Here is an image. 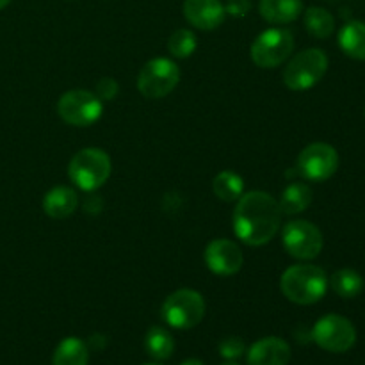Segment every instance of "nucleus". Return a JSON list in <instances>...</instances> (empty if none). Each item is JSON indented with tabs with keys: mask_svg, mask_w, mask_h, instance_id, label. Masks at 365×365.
I'll use <instances>...</instances> for the list:
<instances>
[{
	"mask_svg": "<svg viewBox=\"0 0 365 365\" xmlns=\"http://www.w3.org/2000/svg\"><path fill=\"white\" fill-rule=\"evenodd\" d=\"M232 223L239 241L248 246H264L280 230V205L269 192H246L237 200Z\"/></svg>",
	"mask_w": 365,
	"mask_h": 365,
	"instance_id": "nucleus-1",
	"label": "nucleus"
},
{
	"mask_svg": "<svg viewBox=\"0 0 365 365\" xmlns=\"http://www.w3.org/2000/svg\"><path fill=\"white\" fill-rule=\"evenodd\" d=\"M327 273L312 264H296L285 269L280 278V289L289 302L296 305H314L321 302L328 291Z\"/></svg>",
	"mask_w": 365,
	"mask_h": 365,
	"instance_id": "nucleus-2",
	"label": "nucleus"
},
{
	"mask_svg": "<svg viewBox=\"0 0 365 365\" xmlns=\"http://www.w3.org/2000/svg\"><path fill=\"white\" fill-rule=\"evenodd\" d=\"M113 173L110 157L102 148H84L75 153L68 166V177L82 191H96Z\"/></svg>",
	"mask_w": 365,
	"mask_h": 365,
	"instance_id": "nucleus-3",
	"label": "nucleus"
},
{
	"mask_svg": "<svg viewBox=\"0 0 365 365\" xmlns=\"http://www.w3.org/2000/svg\"><path fill=\"white\" fill-rule=\"evenodd\" d=\"M328 71V56L321 48L296 53L284 70V84L292 91H307L321 82Z\"/></svg>",
	"mask_w": 365,
	"mask_h": 365,
	"instance_id": "nucleus-4",
	"label": "nucleus"
},
{
	"mask_svg": "<svg viewBox=\"0 0 365 365\" xmlns=\"http://www.w3.org/2000/svg\"><path fill=\"white\" fill-rule=\"evenodd\" d=\"M163 319L177 330H191L205 316V299L198 291L178 289L163 303Z\"/></svg>",
	"mask_w": 365,
	"mask_h": 365,
	"instance_id": "nucleus-5",
	"label": "nucleus"
},
{
	"mask_svg": "<svg viewBox=\"0 0 365 365\" xmlns=\"http://www.w3.org/2000/svg\"><path fill=\"white\" fill-rule=\"evenodd\" d=\"M180 82V68L168 57H155L141 68L138 89L145 98L159 100L170 95Z\"/></svg>",
	"mask_w": 365,
	"mask_h": 365,
	"instance_id": "nucleus-6",
	"label": "nucleus"
},
{
	"mask_svg": "<svg viewBox=\"0 0 365 365\" xmlns=\"http://www.w3.org/2000/svg\"><path fill=\"white\" fill-rule=\"evenodd\" d=\"M292 50H294L292 32L287 29L274 27L257 36L250 48V56L257 66L271 70V68H277L285 63L291 57Z\"/></svg>",
	"mask_w": 365,
	"mask_h": 365,
	"instance_id": "nucleus-7",
	"label": "nucleus"
},
{
	"mask_svg": "<svg viewBox=\"0 0 365 365\" xmlns=\"http://www.w3.org/2000/svg\"><path fill=\"white\" fill-rule=\"evenodd\" d=\"M61 120L73 127H89L102 118L103 103L96 93L86 89H71L61 95L57 102Z\"/></svg>",
	"mask_w": 365,
	"mask_h": 365,
	"instance_id": "nucleus-8",
	"label": "nucleus"
},
{
	"mask_svg": "<svg viewBox=\"0 0 365 365\" xmlns=\"http://www.w3.org/2000/svg\"><path fill=\"white\" fill-rule=\"evenodd\" d=\"M312 339L321 349L330 353H346L355 346L356 330L353 323L337 314L321 317L312 328Z\"/></svg>",
	"mask_w": 365,
	"mask_h": 365,
	"instance_id": "nucleus-9",
	"label": "nucleus"
},
{
	"mask_svg": "<svg viewBox=\"0 0 365 365\" xmlns=\"http://www.w3.org/2000/svg\"><path fill=\"white\" fill-rule=\"evenodd\" d=\"M282 242L287 253L299 260H312L324 245L323 234L314 223L305 220L289 221L282 230Z\"/></svg>",
	"mask_w": 365,
	"mask_h": 365,
	"instance_id": "nucleus-10",
	"label": "nucleus"
},
{
	"mask_svg": "<svg viewBox=\"0 0 365 365\" xmlns=\"http://www.w3.org/2000/svg\"><path fill=\"white\" fill-rule=\"evenodd\" d=\"M339 168V153L328 143H312L305 146L298 157L296 171L305 180L324 182L335 175Z\"/></svg>",
	"mask_w": 365,
	"mask_h": 365,
	"instance_id": "nucleus-11",
	"label": "nucleus"
},
{
	"mask_svg": "<svg viewBox=\"0 0 365 365\" xmlns=\"http://www.w3.org/2000/svg\"><path fill=\"white\" fill-rule=\"evenodd\" d=\"M245 262L241 248L230 239H214L205 248V264L214 274L232 277L239 273Z\"/></svg>",
	"mask_w": 365,
	"mask_h": 365,
	"instance_id": "nucleus-12",
	"label": "nucleus"
},
{
	"mask_svg": "<svg viewBox=\"0 0 365 365\" xmlns=\"http://www.w3.org/2000/svg\"><path fill=\"white\" fill-rule=\"evenodd\" d=\"M184 16L200 31H214L225 21L227 11L220 0H185Z\"/></svg>",
	"mask_w": 365,
	"mask_h": 365,
	"instance_id": "nucleus-13",
	"label": "nucleus"
},
{
	"mask_svg": "<svg viewBox=\"0 0 365 365\" xmlns=\"http://www.w3.org/2000/svg\"><path fill=\"white\" fill-rule=\"evenodd\" d=\"M291 360V346L278 337L257 341L248 351V365H287Z\"/></svg>",
	"mask_w": 365,
	"mask_h": 365,
	"instance_id": "nucleus-14",
	"label": "nucleus"
},
{
	"mask_svg": "<svg viewBox=\"0 0 365 365\" xmlns=\"http://www.w3.org/2000/svg\"><path fill=\"white\" fill-rule=\"evenodd\" d=\"M78 195L68 185L50 189L43 198V210L52 220H66L77 210Z\"/></svg>",
	"mask_w": 365,
	"mask_h": 365,
	"instance_id": "nucleus-15",
	"label": "nucleus"
},
{
	"mask_svg": "<svg viewBox=\"0 0 365 365\" xmlns=\"http://www.w3.org/2000/svg\"><path fill=\"white\" fill-rule=\"evenodd\" d=\"M260 16L274 25H284L294 21L303 13L302 0H260Z\"/></svg>",
	"mask_w": 365,
	"mask_h": 365,
	"instance_id": "nucleus-16",
	"label": "nucleus"
},
{
	"mask_svg": "<svg viewBox=\"0 0 365 365\" xmlns=\"http://www.w3.org/2000/svg\"><path fill=\"white\" fill-rule=\"evenodd\" d=\"M339 46L351 59L365 61V21H348L339 32Z\"/></svg>",
	"mask_w": 365,
	"mask_h": 365,
	"instance_id": "nucleus-17",
	"label": "nucleus"
},
{
	"mask_svg": "<svg viewBox=\"0 0 365 365\" xmlns=\"http://www.w3.org/2000/svg\"><path fill=\"white\" fill-rule=\"evenodd\" d=\"M310 203H312L310 185H307L305 182H292L284 189L278 205H280L282 214L292 216V214H299L309 209Z\"/></svg>",
	"mask_w": 365,
	"mask_h": 365,
	"instance_id": "nucleus-18",
	"label": "nucleus"
},
{
	"mask_svg": "<svg viewBox=\"0 0 365 365\" xmlns=\"http://www.w3.org/2000/svg\"><path fill=\"white\" fill-rule=\"evenodd\" d=\"M89 351L86 342L77 337L61 341L52 356V365H88Z\"/></svg>",
	"mask_w": 365,
	"mask_h": 365,
	"instance_id": "nucleus-19",
	"label": "nucleus"
},
{
	"mask_svg": "<svg viewBox=\"0 0 365 365\" xmlns=\"http://www.w3.org/2000/svg\"><path fill=\"white\" fill-rule=\"evenodd\" d=\"M212 191L221 202H237L245 195V180L235 171L225 170L214 177Z\"/></svg>",
	"mask_w": 365,
	"mask_h": 365,
	"instance_id": "nucleus-20",
	"label": "nucleus"
},
{
	"mask_svg": "<svg viewBox=\"0 0 365 365\" xmlns=\"http://www.w3.org/2000/svg\"><path fill=\"white\" fill-rule=\"evenodd\" d=\"M330 285L335 294H339L341 298L351 299L356 298L364 291V278L359 271L351 269V267H344V269H339L331 274Z\"/></svg>",
	"mask_w": 365,
	"mask_h": 365,
	"instance_id": "nucleus-21",
	"label": "nucleus"
},
{
	"mask_svg": "<svg viewBox=\"0 0 365 365\" xmlns=\"http://www.w3.org/2000/svg\"><path fill=\"white\" fill-rule=\"evenodd\" d=\"M303 21H305L307 32L317 39L330 38L335 31V18L323 7H309L305 11Z\"/></svg>",
	"mask_w": 365,
	"mask_h": 365,
	"instance_id": "nucleus-22",
	"label": "nucleus"
},
{
	"mask_svg": "<svg viewBox=\"0 0 365 365\" xmlns=\"http://www.w3.org/2000/svg\"><path fill=\"white\" fill-rule=\"evenodd\" d=\"M145 348L152 359L166 360L173 355L175 341L166 328L153 327V328H150L148 334H146Z\"/></svg>",
	"mask_w": 365,
	"mask_h": 365,
	"instance_id": "nucleus-23",
	"label": "nucleus"
},
{
	"mask_svg": "<svg viewBox=\"0 0 365 365\" xmlns=\"http://www.w3.org/2000/svg\"><path fill=\"white\" fill-rule=\"evenodd\" d=\"M196 46H198L196 36L189 29H178L168 39V50L177 59H187V57H191L195 53Z\"/></svg>",
	"mask_w": 365,
	"mask_h": 365,
	"instance_id": "nucleus-24",
	"label": "nucleus"
},
{
	"mask_svg": "<svg viewBox=\"0 0 365 365\" xmlns=\"http://www.w3.org/2000/svg\"><path fill=\"white\" fill-rule=\"evenodd\" d=\"M245 342L237 337H227L220 342V355L225 360H235L245 353Z\"/></svg>",
	"mask_w": 365,
	"mask_h": 365,
	"instance_id": "nucleus-25",
	"label": "nucleus"
},
{
	"mask_svg": "<svg viewBox=\"0 0 365 365\" xmlns=\"http://www.w3.org/2000/svg\"><path fill=\"white\" fill-rule=\"evenodd\" d=\"M120 93V86L114 78L103 77L96 82V96L100 100H114Z\"/></svg>",
	"mask_w": 365,
	"mask_h": 365,
	"instance_id": "nucleus-26",
	"label": "nucleus"
},
{
	"mask_svg": "<svg viewBox=\"0 0 365 365\" xmlns=\"http://www.w3.org/2000/svg\"><path fill=\"white\" fill-rule=\"evenodd\" d=\"M250 9H252L250 0H228L227 6H225V11L230 13L232 16H246Z\"/></svg>",
	"mask_w": 365,
	"mask_h": 365,
	"instance_id": "nucleus-27",
	"label": "nucleus"
},
{
	"mask_svg": "<svg viewBox=\"0 0 365 365\" xmlns=\"http://www.w3.org/2000/svg\"><path fill=\"white\" fill-rule=\"evenodd\" d=\"M180 365H205V364H203L202 360H198V359H187L185 362H182Z\"/></svg>",
	"mask_w": 365,
	"mask_h": 365,
	"instance_id": "nucleus-28",
	"label": "nucleus"
},
{
	"mask_svg": "<svg viewBox=\"0 0 365 365\" xmlns=\"http://www.w3.org/2000/svg\"><path fill=\"white\" fill-rule=\"evenodd\" d=\"M11 0H0V9H4L6 6H9Z\"/></svg>",
	"mask_w": 365,
	"mask_h": 365,
	"instance_id": "nucleus-29",
	"label": "nucleus"
},
{
	"mask_svg": "<svg viewBox=\"0 0 365 365\" xmlns=\"http://www.w3.org/2000/svg\"><path fill=\"white\" fill-rule=\"evenodd\" d=\"M221 365H239V364H235L234 360H228V362H225V364H221Z\"/></svg>",
	"mask_w": 365,
	"mask_h": 365,
	"instance_id": "nucleus-30",
	"label": "nucleus"
},
{
	"mask_svg": "<svg viewBox=\"0 0 365 365\" xmlns=\"http://www.w3.org/2000/svg\"><path fill=\"white\" fill-rule=\"evenodd\" d=\"M143 365H160V364H143Z\"/></svg>",
	"mask_w": 365,
	"mask_h": 365,
	"instance_id": "nucleus-31",
	"label": "nucleus"
},
{
	"mask_svg": "<svg viewBox=\"0 0 365 365\" xmlns=\"http://www.w3.org/2000/svg\"><path fill=\"white\" fill-rule=\"evenodd\" d=\"M364 114H365V110H364Z\"/></svg>",
	"mask_w": 365,
	"mask_h": 365,
	"instance_id": "nucleus-32",
	"label": "nucleus"
}]
</instances>
